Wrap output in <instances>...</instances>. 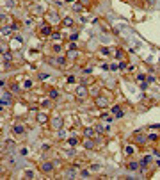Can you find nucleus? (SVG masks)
<instances>
[{
	"label": "nucleus",
	"instance_id": "nucleus-1",
	"mask_svg": "<svg viewBox=\"0 0 160 180\" xmlns=\"http://www.w3.org/2000/svg\"><path fill=\"white\" fill-rule=\"evenodd\" d=\"M112 112H114V116H116V118H123V111H121V107H117V105L112 107Z\"/></svg>",
	"mask_w": 160,
	"mask_h": 180
},
{
	"label": "nucleus",
	"instance_id": "nucleus-2",
	"mask_svg": "<svg viewBox=\"0 0 160 180\" xmlns=\"http://www.w3.org/2000/svg\"><path fill=\"white\" fill-rule=\"evenodd\" d=\"M84 95H85V88H84V84H82V86L76 88V96H84Z\"/></svg>",
	"mask_w": 160,
	"mask_h": 180
},
{
	"label": "nucleus",
	"instance_id": "nucleus-3",
	"mask_svg": "<svg viewBox=\"0 0 160 180\" xmlns=\"http://www.w3.org/2000/svg\"><path fill=\"white\" fill-rule=\"evenodd\" d=\"M41 32H43L44 36H48V34H52V29H50V25H43V29H41Z\"/></svg>",
	"mask_w": 160,
	"mask_h": 180
},
{
	"label": "nucleus",
	"instance_id": "nucleus-4",
	"mask_svg": "<svg viewBox=\"0 0 160 180\" xmlns=\"http://www.w3.org/2000/svg\"><path fill=\"white\" fill-rule=\"evenodd\" d=\"M94 146H96V144H94V141H91V139H87V141H85V148L92 150V148H94Z\"/></svg>",
	"mask_w": 160,
	"mask_h": 180
},
{
	"label": "nucleus",
	"instance_id": "nucleus-5",
	"mask_svg": "<svg viewBox=\"0 0 160 180\" xmlns=\"http://www.w3.org/2000/svg\"><path fill=\"white\" fill-rule=\"evenodd\" d=\"M96 104L100 105V107H105V105H107V102H105V98H98V100H96Z\"/></svg>",
	"mask_w": 160,
	"mask_h": 180
},
{
	"label": "nucleus",
	"instance_id": "nucleus-6",
	"mask_svg": "<svg viewBox=\"0 0 160 180\" xmlns=\"http://www.w3.org/2000/svg\"><path fill=\"white\" fill-rule=\"evenodd\" d=\"M60 125H62V120H60V118H57V120H53V127L60 128Z\"/></svg>",
	"mask_w": 160,
	"mask_h": 180
},
{
	"label": "nucleus",
	"instance_id": "nucleus-7",
	"mask_svg": "<svg viewBox=\"0 0 160 180\" xmlns=\"http://www.w3.org/2000/svg\"><path fill=\"white\" fill-rule=\"evenodd\" d=\"M14 132L16 134H23V127H21V125H16V127H14Z\"/></svg>",
	"mask_w": 160,
	"mask_h": 180
},
{
	"label": "nucleus",
	"instance_id": "nucleus-8",
	"mask_svg": "<svg viewBox=\"0 0 160 180\" xmlns=\"http://www.w3.org/2000/svg\"><path fill=\"white\" fill-rule=\"evenodd\" d=\"M76 143H78V141H76L75 137H71V139H68V144H69V146H75Z\"/></svg>",
	"mask_w": 160,
	"mask_h": 180
},
{
	"label": "nucleus",
	"instance_id": "nucleus-9",
	"mask_svg": "<svg viewBox=\"0 0 160 180\" xmlns=\"http://www.w3.org/2000/svg\"><path fill=\"white\" fill-rule=\"evenodd\" d=\"M92 134H94V130H92V128H85V136H87V137H91Z\"/></svg>",
	"mask_w": 160,
	"mask_h": 180
},
{
	"label": "nucleus",
	"instance_id": "nucleus-10",
	"mask_svg": "<svg viewBox=\"0 0 160 180\" xmlns=\"http://www.w3.org/2000/svg\"><path fill=\"white\" fill-rule=\"evenodd\" d=\"M52 168H53L52 164H44L43 166V171H52Z\"/></svg>",
	"mask_w": 160,
	"mask_h": 180
},
{
	"label": "nucleus",
	"instance_id": "nucleus-11",
	"mask_svg": "<svg viewBox=\"0 0 160 180\" xmlns=\"http://www.w3.org/2000/svg\"><path fill=\"white\" fill-rule=\"evenodd\" d=\"M64 25H68V27L73 25V20H71V18H66V20H64Z\"/></svg>",
	"mask_w": 160,
	"mask_h": 180
},
{
	"label": "nucleus",
	"instance_id": "nucleus-12",
	"mask_svg": "<svg viewBox=\"0 0 160 180\" xmlns=\"http://www.w3.org/2000/svg\"><path fill=\"white\" fill-rule=\"evenodd\" d=\"M149 160H151V155H146V157H144V160H142V162H144V164H148Z\"/></svg>",
	"mask_w": 160,
	"mask_h": 180
},
{
	"label": "nucleus",
	"instance_id": "nucleus-13",
	"mask_svg": "<svg viewBox=\"0 0 160 180\" xmlns=\"http://www.w3.org/2000/svg\"><path fill=\"white\" fill-rule=\"evenodd\" d=\"M100 52H101V54H103V55H108V54H110V50H107V48H101Z\"/></svg>",
	"mask_w": 160,
	"mask_h": 180
},
{
	"label": "nucleus",
	"instance_id": "nucleus-14",
	"mask_svg": "<svg viewBox=\"0 0 160 180\" xmlns=\"http://www.w3.org/2000/svg\"><path fill=\"white\" fill-rule=\"evenodd\" d=\"M128 168H130V169H137V168H139V166H137L135 162H132V164H128Z\"/></svg>",
	"mask_w": 160,
	"mask_h": 180
},
{
	"label": "nucleus",
	"instance_id": "nucleus-15",
	"mask_svg": "<svg viewBox=\"0 0 160 180\" xmlns=\"http://www.w3.org/2000/svg\"><path fill=\"white\" fill-rule=\"evenodd\" d=\"M50 96H52V98H57V96H59V93H57V91H52V93H50Z\"/></svg>",
	"mask_w": 160,
	"mask_h": 180
},
{
	"label": "nucleus",
	"instance_id": "nucleus-16",
	"mask_svg": "<svg viewBox=\"0 0 160 180\" xmlns=\"http://www.w3.org/2000/svg\"><path fill=\"white\" fill-rule=\"evenodd\" d=\"M23 86H25V88H30L32 82H30V80H25V84H23Z\"/></svg>",
	"mask_w": 160,
	"mask_h": 180
},
{
	"label": "nucleus",
	"instance_id": "nucleus-17",
	"mask_svg": "<svg viewBox=\"0 0 160 180\" xmlns=\"http://www.w3.org/2000/svg\"><path fill=\"white\" fill-rule=\"evenodd\" d=\"M66 2H73V0H66Z\"/></svg>",
	"mask_w": 160,
	"mask_h": 180
}]
</instances>
